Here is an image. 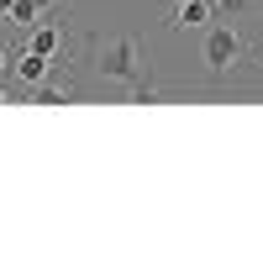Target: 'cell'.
Masks as SVG:
<instances>
[{
    "instance_id": "7c38bea8",
    "label": "cell",
    "mask_w": 263,
    "mask_h": 263,
    "mask_svg": "<svg viewBox=\"0 0 263 263\" xmlns=\"http://www.w3.org/2000/svg\"><path fill=\"white\" fill-rule=\"evenodd\" d=\"M258 58H263V42H258Z\"/></svg>"
},
{
    "instance_id": "8fae6325",
    "label": "cell",
    "mask_w": 263,
    "mask_h": 263,
    "mask_svg": "<svg viewBox=\"0 0 263 263\" xmlns=\"http://www.w3.org/2000/svg\"><path fill=\"white\" fill-rule=\"evenodd\" d=\"M0 105H11V95H6V90H0Z\"/></svg>"
},
{
    "instance_id": "7a4b0ae2",
    "label": "cell",
    "mask_w": 263,
    "mask_h": 263,
    "mask_svg": "<svg viewBox=\"0 0 263 263\" xmlns=\"http://www.w3.org/2000/svg\"><path fill=\"white\" fill-rule=\"evenodd\" d=\"M237 58H242V37H237V27L216 21V27L205 32V69H211V74H227Z\"/></svg>"
},
{
    "instance_id": "ba28073f",
    "label": "cell",
    "mask_w": 263,
    "mask_h": 263,
    "mask_svg": "<svg viewBox=\"0 0 263 263\" xmlns=\"http://www.w3.org/2000/svg\"><path fill=\"white\" fill-rule=\"evenodd\" d=\"M132 105H158V90L153 84H132Z\"/></svg>"
},
{
    "instance_id": "277c9868",
    "label": "cell",
    "mask_w": 263,
    "mask_h": 263,
    "mask_svg": "<svg viewBox=\"0 0 263 263\" xmlns=\"http://www.w3.org/2000/svg\"><path fill=\"white\" fill-rule=\"evenodd\" d=\"M216 16H221L216 0H179V6H174V27H205Z\"/></svg>"
},
{
    "instance_id": "5b68a950",
    "label": "cell",
    "mask_w": 263,
    "mask_h": 263,
    "mask_svg": "<svg viewBox=\"0 0 263 263\" xmlns=\"http://www.w3.org/2000/svg\"><path fill=\"white\" fill-rule=\"evenodd\" d=\"M27 48H37V53L58 58V48H63V32L53 27V21H37V27H27Z\"/></svg>"
},
{
    "instance_id": "52a82bcc",
    "label": "cell",
    "mask_w": 263,
    "mask_h": 263,
    "mask_svg": "<svg viewBox=\"0 0 263 263\" xmlns=\"http://www.w3.org/2000/svg\"><path fill=\"white\" fill-rule=\"evenodd\" d=\"M42 11H53V0H16V6H11V27H37V16Z\"/></svg>"
},
{
    "instance_id": "3957f363",
    "label": "cell",
    "mask_w": 263,
    "mask_h": 263,
    "mask_svg": "<svg viewBox=\"0 0 263 263\" xmlns=\"http://www.w3.org/2000/svg\"><path fill=\"white\" fill-rule=\"evenodd\" d=\"M11 74H16V84H21V90L32 95L37 84L53 74V58H48V53H37V48H21V53L11 58Z\"/></svg>"
},
{
    "instance_id": "30bf717a",
    "label": "cell",
    "mask_w": 263,
    "mask_h": 263,
    "mask_svg": "<svg viewBox=\"0 0 263 263\" xmlns=\"http://www.w3.org/2000/svg\"><path fill=\"white\" fill-rule=\"evenodd\" d=\"M11 6H16V0H0V16H11Z\"/></svg>"
},
{
    "instance_id": "8992f818",
    "label": "cell",
    "mask_w": 263,
    "mask_h": 263,
    "mask_svg": "<svg viewBox=\"0 0 263 263\" xmlns=\"http://www.w3.org/2000/svg\"><path fill=\"white\" fill-rule=\"evenodd\" d=\"M74 95H79V90H74L69 79H42L37 90H32V100H37V105H69Z\"/></svg>"
},
{
    "instance_id": "9c48e42d",
    "label": "cell",
    "mask_w": 263,
    "mask_h": 263,
    "mask_svg": "<svg viewBox=\"0 0 263 263\" xmlns=\"http://www.w3.org/2000/svg\"><path fill=\"white\" fill-rule=\"evenodd\" d=\"M6 69H11V53H6V48H0V74H6Z\"/></svg>"
},
{
    "instance_id": "4fadbf2b",
    "label": "cell",
    "mask_w": 263,
    "mask_h": 263,
    "mask_svg": "<svg viewBox=\"0 0 263 263\" xmlns=\"http://www.w3.org/2000/svg\"><path fill=\"white\" fill-rule=\"evenodd\" d=\"M174 6H179V0H174Z\"/></svg>"
},
{
    "instance_id": "6da1fadb",
    "label": "cell",
    "mask_w": 263,
    "mask_h": 263,
    "mask_svg": "<svg viewBox=\"0 0 263 263\" xmlns=\"http://www.w3.org/2000/svg\"><path fill=\"white\" fill-rule=\"evenodd\" d=\"M95 69H100V79L132 84V79H137V69H142V48H137V37H132V32L105 37L100 48H95Z\"/></svg>"
}]
</instances>
